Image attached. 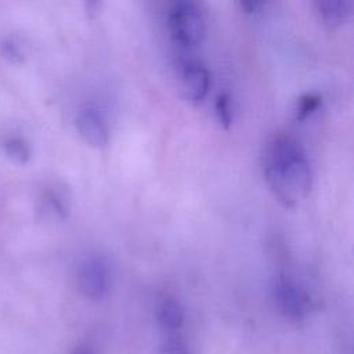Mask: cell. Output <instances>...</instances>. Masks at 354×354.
<instances>
[{
    "mask_svg": "<svg viewBox=\"0 0 354 354\" xmlns=\"http://www.w3.org/2000/svg\"><path fill=\"white\" fill-rule=\"evenodd\" d=\"M214 109H216V116L218 123L224 127L228 129L232 123V108H231V98L228 94L221 93L217 95L216 98V104H214Z\"/></svg>",
    "mask_w": 354,
    "mask_h": 354,
    "instance_id": "obj_12",
    "label": "cell"
},
{
    "mask_svg": "<svg viewBox=\"0 0 354 354\" xmlns=\"http://www.w3.org/2000/svg\"><path fill=\"white\" fill-rule=\"evenodd\" d=\"M79 136L91 147L102 148L108 144L109 131L102 116L93 108L82 109L76 118Z\"/></svg>",
    "mask_w": 354,
    "mask_h": 354,
    "instance_id": "obj_6",
    "label": "cell"
},
{
    "mask_svg": "<svg viewBox=\"0 0 354 354\" xmlns=\"http://www.w3.org/2000/svg\"><path fill=\"white\" fill-rule=\"evenodd\" d=\"M6 155L18 165H25L30 158L29 144L21 137H8L3 142Z\"/></svg>",
    "mask_w": 354,
    "mask_h": 354,
    "instance_id": "obj_10",
    "label": "cell"
},
{
    "mask_svg": "<svg viewBox=\"0 0 354 354\" xmlns=\"http://www.w3.org/2000/svg\"><path fill=\"white\" fill-rule=\"evenodd\" d=\"M264 4H266L264 1H242V3H239V6L242 7V10H245V12H249V14L257 11V10L261 8Z\"/></svg>",
    "mask_w": 354,
    "mask_h": 354,
    "instance_id": "obj_15",
    "label": "cell"
},
{
    "mask_svg": "<svg viewBox=\"0 0 354 354\" xmlns=\"http://www.w3.org/2000/svg\"><path fill=\"white\" fill-rule=\"evenodd\" d=\"M71 354H97V353L88 344H79L72 350Z\"/></svg>",
    "mask_w": 354,
    "mask_h": 354,
    "instance_id": "obj_16",
    "label": "cell"
},
{
    "mask_svg": "<svg viewBox=\"0 0 354 354\" xmlns=\"http://www.w3.org/2000/svg\"><path fill=\"white\" fill-rule=\"evenodd\" d=\"M169 29L176 43L184 47L198 46L205 36V18L194 1H177L169 12Z\"/></svg>",
    "mask_w": 354,
    "mask_h": 354,
    "instance_id": "obj_2",
    "label": "cell"
},
{
    "mask_svg": "<svg viewBox=\"0 0 354 354\" xmlns=\"http://www.w3.org/2000/svg\"><path fill=\"white\" fill-rule=\"evenodd\" d=\"M210 87V76L207 69L198 61H188L181 71V88L187 101L192 104L201 102Z\"/></svg>",
    "mask_w": 354,
    "mask_h": 354,
    "instance_id": "obj_5",
    "label": "cell"
},
{
    "mask_svg": "<svg viewBox=\"0 0 354 354\" xmlns=\"http://www.w3.org/2000/svg\"><path fill=\"white\" fill-rule=\"evenodd\" d=\"M263 173L275 198L286 207H293L311 189L307 155L300 142L290 136H277L267 144Z\"/></svg>",
    "mask_w": 354,
    "mask_h": 354,
    "instance_id": "obj_1",
    "label": "cell"
},
{
    "mask_svg": "<svg viewBox=\"0 0 354 354\" xmlns=\"http://www.w3.org/2000/svg\"><path fill=\"white\" fill-rule=\"evenodd\" d=\"M158 322L166 330H177L184 324V308L174 299H165L158 308Z\"/></svg>",
    "mask_w": 354,
    "mask_h": 354,
    "instance_id": "obj_9",
    "label": "cell"
},
{
    "mask_svg": "<svg viewBox=\"0 0 354 354\" xmlns=\"http://www.w3.org/2000/svg\"><path fill=\"white\" fill-rule=\"evenodd\" d=\"M39 213L41 218H66L69 213V199L61 187L47 189L40 201Z\"/></svg>",
    "mask_w": 354,
    "mask_h": 354,
    "instance_id": "obj_7",
    "label": "cell"
},
{
    "mask_svg": "<svg viewBox=\"0 0 354 354\" xmlns=\"http://www.w3.org/2000/svg\"><path fill=\"white\" fill-rule=\"evenodd\" d=\"M321 19L330 28L344 24L350 15L353 4L347 0H321L315 3Z\"/></svg>",
    "mask_w": 354,
    "mask_h": 354,
    "instance_id": "obj_8",
    "label": "cell"
},
{
    "mask_svg": "<svg viewBox=\"0 0 354 354\" xmlns=\"http://www.w3.org/2000/svg\"><path fill=\"white\" fill-rule=\"evenodd\" d=\"M1 53L6 58H8L10 61L12 62H19L24 59V50H22V46L19 44V41L10 36V37H6L1 43Z\"/></svg>",
    "mask_w": 354,
    "mask_h": 354,
    "instance_id": "obj_13",
    "label": "cell"
},
{
    "mask_svg": "<svg viewBox=\"0 0 354 354\" xmlns=\"http://www.w3.org/2000/svg\"><path fill=\"white\" fill-rule=\"evenodd\" d=\"M322 104V98L318 94H304L297 100L295 108V119L304 120L313 115Z\"/></svg>",
    "mask_w": 354,
    "mask_h": 354,
    "instance_id": "obj_11",
    "label": "cell"
},
{
    "mask_svg": "<svg viewBox=\"0 0 354 354\" xmlns=\"http://www.w3.org/2000/svg\"><path fill=\"white\" fill-rule=\"evenodd\" d=\"M77 283L82 293L91 300L104 299L111 288L108 263L101 256L84 259L77 271Z\"/></svg>",
    "mask_w": 354,
    "mask_h": 354,
    "instance_id": "obj_4",
    "label": "cell"
},
{
    "mask_svg": "<svg viewBox=\"0 0 354 354\" xmlns=\"http://www.w3.org/2000/svg\"><path fill=\"white\" fill-rule=\"evenodd\" d=\"M275 304L282 315L292 321H301L311 308V299L308 293L295 281L279 277L272 286Z\"/></svg>",
    "mask_w": 354,
    "mask_h": 354,
    "instance_id": "obj_3",
    "label": "cell"
},
{
    "mask_svg": "<svg viewBox=\"0 0 354 354\" xmlns=\"http://www.w3.org/2000/svg\"><path fill=\"white\" fill-rule=\"evenodd\" d=\"M159 354H191V353L184 343L178 340H169L160 347Z\"/></svg>",
    "mask_w": 354,
    "mask_h": 354,
    "instance_id": "obj_14",
    "label": "cell"
}]
</instances>
